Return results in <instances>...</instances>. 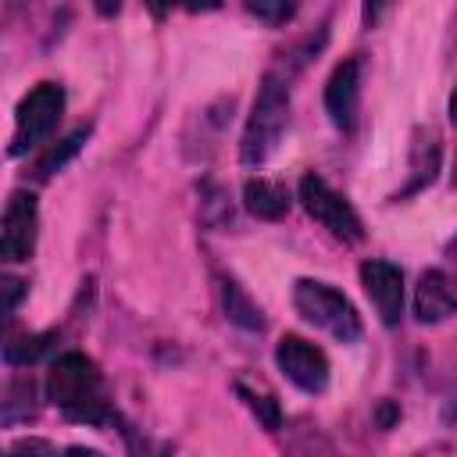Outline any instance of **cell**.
<instances>
[{
	"mask_svg": "<svg viewBox=\"0 0 457 457\" xmlns=\"http://www.w3.org/2000/svg\"><path fill=\"white\" fill-rule=\"evenodd\" d=\"M300 204H303V211L328 232V236H336L339 243H361L364 239V225H361V214L353 211V204L343 196V193H336L321 175H303L300 179Z\"/></svg>",
	"mask_w": 457,
	"mask_h": 457,
	"instance_id": "cell-5",
	"label": "cell"
},
{
	"mask_svg": "<svg viewBox=\"0 0 457 457\" xmlns=\"http://www.w3.org/2000/svg\"><path fill=\"white\" fill-rule=\"evenodd\" d=\"M4 293H7V307H4V311H7V318H11V314L18 311L21 293H25V289H21V278H11V275H7V278H4Z\"/></svg>",
	"mask_w": 457,
	"mask_h": 457,
	"instance_id": "cell-18",
	"label": "cell"
},
{
	"mask_svg": "<svg viewBox=\"0 0 457 457\" xmlns=\"http://www.w3.org/2000/svg\"><path fill=\"white\" fill-rule=\"evenodd\" d=\"M86 139H89V129H79V132H71L68 139H61L57 146H50V150L36 161V168H32V171H36V179H43V182H46V179H54V175H57V171H61V168H64V164H68V161L86 146Z\"/></svg>",
	"mask_w": 457,
	"mask_h": 457,
	"instance_id": "cell-13",
	"label": "cell"
},
{
	"mask_svg": "<svg viewBox=\"0 0 457 457\" xmlns=\"http://www.w3.org/2000/svg\"><path fill=\"white\" fill-rule=\"evenodd\" d=\"M361 286L371 300V307L378 311L382 325H400L403 318V271L389 261H364L361 264Z\"/></svg>",
	"mask_w": 457,
	"mask_h": 457,
	"instance_id": "cell-8",
	"label": "cell"
},
{
	"mask_svg": "<svg viewBox=\"0 0 457 457\" xmlns=\"http://www.w3.org/2000/svg\"><path fill=\"white\" fill-rule=\"evenodd\" d=\"M243 204L261 221H278L289 214V193H286V186H278L271 179H250L243 186Z\"/></svg>",
	"mask_w": 457,
	"mask_h": 457,
	"instance_id": "cell-11",
	"label": "cell"
},
{
	"mask_svg": "<svg viewBox=\"0 0 457 457\" xmlns=\"http://www.w3.org/2000/svg\"><path fill=\"white\" fill-rule=\"evenodd\" d=\"M357 107H361V61L346 57L332 68V75L325 82V111L339 132H353Z\"/></svg>",
	"mask_w": 457,
	"mask_h": 457,
	"instance_id": "cell-9",
	"label": "cell"
},
{
	"mask_svg": "<svg viewBox=\"0 0 457 457\" xmlns=\"http://www.w3.org/2000/svg\"><path fill=\"white\" fill-rule=\"evenodd\" d=\"M293 307H296V314H300L307 325L328 332L336 343H357V339H361V314H357L353 303H350L339 289H332L328 282L300 278V282L293 286Z\"/></svg>",
	"mask_w": 457,
	"mask_h": 457,
	"instance_id": "cell-3",
	"label": "cell"
},
{
	"mask_svg": "<svg viewBox=\"0 0 457 457\" xmlns=\"http://www.w3.org/2000/svg\"><path fill=\"white\" fill-rule=\"evenodd\" d=\"M64 114V89L57 82H39L36 89H29L14 111V136H11V154L21 157L29 150H36L61 121Z\"/></svg>",
	"mask_w": 457,
	"mask_h": 457,
	"instance_id": "cell-4",
	"label": "cell"
},
{
	"mask_svg": "<svg viewBox=\"0 0 457 457\" xmlns=\"http://www.w3.org/2000/svg\"><path fill=\"white\" fill-rule=\"evenodd\" d=\"M96 7H100V14H111V11H118V0H100Z\"/></svg>",
	"mask_w": 457,
	"mask_h": 457,
	"instance_id": "cell-20",
	"label": "cell"
},
{
	"mask_svg": "<svg viewBox=\"0 0 457 457\" xmlns=\"http://www.w3.org/2000/svg\"><path fill=\"white\" fill-rule=\"evenodd\" d=\"M450 314H457V275L432 268L414 286V318L421 325H436Z\"/></svg>",
	"mask_w": 457,
	"mask_h": 457,
	"instance_id": "cell-10",
	"label": "cell"
},
{
	"mask_svg": "<svg viewBox=\"0 0 457 457\" xmlns=\"http://www.w3.org/2000/svg\"><path fill=\"white\" fill-rule=\"evenodd\" d=\"M386 4H389V0H364V25H368V29H371V25L382 18Z\"/></svg>",
	"mask_w": 457,
	"mask_h": 457,
	"instance_id": "cell-19",
	"label": "cell"
},
{
	"mask_svg": "<svg viewBox=\"0 0 457 457\" xmlns=\"http://www.w3.org/2000/svg\"><path fill=\"white\" fill-rule=\"evenodd\" d=\"M450 121L457 125V89H453V96H450Z\"/></svg>",
	"mask_w": 457,
	"mask_h": 457,
	"instance_id": "cell-21",
	"label": "cell"
},
{
	"mask_svg": "<svg viewBox=\"0 0 457 457\" xmlns=\"http://www.w3.org/2000/svg\"><path fill=\"white\" fill-rule=\"evenodd\" d=\"M446 253H450V257H453V261H457V236H453V239H450V243H446Z\"/></svg>",
	"mask_w": 457,
	"mask_h": 457,
	"instance_id": "cell-22",
	"label": "cell"
},
{
	"mask_svg": "<svg viewBox=\"0 0 457 457\" xmlns=\"http://www.w3.org/2000/svg\"><path fill=\"white\" fill-rule=\"evenodd\" d=\"M246 11L264 25H286L296 14V0H246Z\"/></svg>",
	"mask_w": 457,
	"mask_h": 457,
	"instance_id": "cell-16",
	"label": "cell"
},
{
	"mask_svg": "<svg viewBox=\"0 0 457 457\" xmlns=\"http://www.w3.org/2000/svg\"><path fill=\"white\" fill-rule=\"evenodd\" d=\"M286 121H289V82L268 71L257 86V96H253V107H250V118L239 139V161L243 164L268 161L286 132Z\"/></svg>",
	"mask_w": 457,
	"mask_h": 457,
	"instance_id": "cell-2",
	"label": "cell"
},
{
	"mask_svg": "<svg viewBox=\"0 0 457 457\" xmlns=\"http://www.w3.org/2000/svg\"><path fill=\"white\" fill-rule=\"evenodd\" d=\"M236 393L243 396V403L253 411V418L268 428V432H275L278 428V421H282V414H278V403L271 400V396H264V393H253V389H246L243 382H236Z\"/></svg>",
	"mask_w": 457,
	"mask_h": 457,
	"instance_id": "cell-15",
	"label": "cell"
},
{
	"mask_svg": "<svg viewBox=\"0 0 457 457\" xmlns=\"http://www.w3.org/2000/svg\"><path fill=\"white\" fill-rule=\"evenodd\" d=\"M50 343H54V336H50V332H43V336H21V339H11V343L4 346V361H7V364H18V368L36 364V361L50 350Z\"/></svg>",
	"mask_w": 457,
	"mask_h": 457,
	"instance_id": "cell-14",
	"label": "cell"
},
{
	"mask_svg": "<svg viewBox=\"0 0 457 457\" xmlns=\"http://www.w3.org/2000/svg\"><path fill=\"white\" fill-rule=\"evenodd\" d=\"M46 396L68 421L93 425V428H104V425L114 421V411H111L107 393H104V378H100L96 364L86 353L71 350V353H61L50 364Z\"/></svg>",
	"mask_w": 457,
	"mask_h": 457,
	"instance_id": "cell-1",
	"label": "cell"
},
{
	"mask_svg": "<svg viewBox=\"0 0 457 457\" xmlns=\"http://www.w3.org/2000/svg\"><path fill=\"white\" fill-rule=\"evenodd\" d=\"M146 11L154 18H168L171 11H189V14H200V11H218L221 0H143Z\"/></svg>",
	"mask_w": 457,
	"mask_h": 457,
	"instance_id": "cell-17",
	"label": "cell"
},
{
	"mask_svg": "<svg viewBox=\"0 0 457 457\" xmlns=\"http://www.w3.org/2000/svg\"><path fill=\"white\" fill-rule=\"evenodd\" d=\"M36 228H39V207L32 193H14L4 207L0 221V257L7 264L29 261L36 250Z\"/></svg>",
	"mask_w": 457,
	"mask_h": 457,
	"instance_id": "cell-7",
	"label": "cell"
},
{
	"mask_svg": "<svg viewBox=\"0 0 457 457\" xmlns=\"http://www.w3.org/2000/svg\"><path fill=\"white\" fill-rule=\"evenodd\" d=\"M218 289H221L225 318H228L232 325H239V328H246V332H261V328H264V311H261V307L243 293V286H239V282L221 278V282H218Z\"/></svg>",
	"mask_w": 457,
	"mask_h": 457,
	"instance_id": "cell-12",
	"label": "cell"
},
{
	"mask_svg": "<svg viewBox=\"0 0 457 457\" xmlns=\"http://www.w3.org/2000/svg\"><path fill=\"white\" fill-rule=\"evenodd\" d=\"M453 186H457V168H453Z\"/></svg>",
	"mask_w": 457,
	"mask_h": 457,
	"instance_id": "cell-23",
	"label": "cell"
},
{
	"mask_svg": "<svg viewBox=\"0 0 457 457\" xmlns=\"http://www.w3.org/2000/svg\"><path fill=\"white\" fill-rule=\"evenodd\" d=\"M275 364L303 393H321L328 386V357L303 336H282L275 346Z\"/></svg>",
	"mask_w": 457,
	"mask_h": 457,
	"instance_id": "cell-6",
	"label": "cell"
}]
</instances>
